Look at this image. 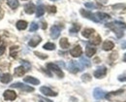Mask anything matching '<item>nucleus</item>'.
I'll use <instances>...</instances> for the list:
<instances>
[{"instance_id":"27","label":"nucleus","mask_w":126,"mask_h":102,"mask_svg":"<svg viewBox=\"0 0 126 102\" xmlns=\"http://www.w3.org/2000/svg\"><path fill=\"white\" fill-rule=\"evenodd\" d=\"M45 50H47V51H53L54 49H55V45L53 44V43H46L45 45H44V47H43Z\"/></svg>"},{"instance_id":"32","label":"nucleus","mask_w":126,"mask_h":102,"mask_svg":"<svg viewBox=\"0 0 126 102\" xmlns=\"http://www.w3.org/2000/svg\"><path fill=\"white\" fill-rule=\"evenodd\" d=\"M17 54V47H12L11 48V56L16 57Z\"/></svg>"},{"instance_id":"30","label":"nucleus","mask_w":126,"mask_h":102,"mask_svg":"<svg viewBox=\"0 0 126 102\" xmlns=\"http://www.w3.org/2000/svg\"><path fill=\"white\" fill-rule=\"evenodd\" d=\"M38 27H39V25H38L36 22H32L31 24H30L29 31H30V32H34V31H36V30L38 29Z\"/></svg>"},{"instance_id":"38","label":"nucleus","mask_w":126,"mask_h":102,"mask_svg":"<svg viewBox=\"0 0 126 102\" xmlns=\"http://www.w3.org/2000/svg\"><path fill=\"white\" fill-rule=\"evenodd\" d=\"M42 28H43V29H46V28H47V23H46V22H43V23H42Z\"/></svg>"},{"instance_id":"41","label":"nucleus","mask_w":126,"mask_h":102,"mask_svg":"<svg viewBox=\"0 0 126 102\" xmlns=\"http://www.w3.org/2000/svg\"><path fill=\"white\" fill-rule=\"evenodd\" d=\"M50 1H56V0H50Z\"/></svg>"},{"instance_id":"36","label":"nucleus","mask_w":126,"mask_h":102,"mask_svg":"<svg viewBox=\"0 0 126 102\" xmlns=\"http://www.w3.org/2000/svg\"><path fill=\"white\" fill-rule=\"evenodd\" d=\"M85 7H87V8H91V9L96 8V6H95L93 3H85Z\"/></svg>"},{"instance_id":"9","label":"nucleus","mask_w":126,"mask_h":102,"mask_svg":"<svg viewBox=\"0 0 126 102\" xmlns=\"http://www.w3.org/2000/svg\"><path fill=\"white\" fill-rule=\"evenodd\" d=\"M40 90H41V92H42L44 95H46V96H56V95H57L56 92H54L52 89H50V88L47 87V86H42V87L40 88Z\"/></svg>"},{"instance_id":"2","label":"nucleus","mask_w":126,"mask_h":102,"mask_svg":"<svg viewBox=\"0 0 126 102\" xmlns=\"http://www.w3.org/2000/svg\"><path fill=\"white\" fill-rule=\"evenodd\" d=\"M67 68L69 69V71H70L71 73H77V72H79L80 70H82L84 67H83L79 62H77V61H70L69 64H68V66H67Z\"/></svg>"},{"instance_id":"20","label":"nucleus","mask_w":126,"mask_h":102,"mask_svg":"<svg viewBox=\"0 0 126 102\" xmlns=\"http://www.w3.org/2000/svg\"><path fill=\"white\" fill-rule=\"evenodd\" d=\"M95 52H96V49H95V48H93V47H89V46L86 47L85 53H86L87 57H91L92 55H94Z\"/></svg>"},{"instance_id":"26","label":"nucleus","mask_w":126,"mask_h":102,"mask_svg":"<svg viewBox=\"0 0 126 102\" xmlns=\"http://www.w3.org/2000/svg\"><path fill=\"white\" fill-rule=\"evenodd\" d=\"M8 5L12 9H16L18 7V1L17 0H8Z\"/></svg>"},{"instance_id":"37","label":"nucleus","mask_w":126,"mask_h":102,"mask_svg":"<svg viewBox=\"0 0 126 102\" xmlns=\"http://www.w3.org/2000/svg\"><path fill=\"white\" fill-rule=\"evenodd\" d=\"M5 49H6V47H5L4 45L0 46V55H2V54L5 52Z\"/></svg>"},{"instance_id":"16","label":"nucleus","mask_w":126,"mask_h":102,"mask_svg":"<svg viewBox=\"0 0 126 102\" xmlns=\"http://www.w3.org/2000/svg\"><path fill=\"white\" fill-rule=\"evenodd\" d=\"M113 47H114V44L111 41H106L103 44V50L104 51H110V50H112Z\"/></svg>"},{"instance_id":"33","label":"nucleus","mask_w":126,"mask_h":102,"mask_svg":"<svg viewBox=\"0 0 126 102\" xmlns=\"http://www.w3.org/2000/svg\"><path fill=\"white\" fill-rule=\"evenodd\" d=\"M47 12L48 13H55L56 12V8L54 6H48L47 7Z\"/></svg>"},{"instance_id":"28","label":"nucleus","mask_w":126,"mask_h":102,"mask_svg":"<svg viewBox=\"0 0 126 102\" xmlns=\"http://www.w3.org/2000/svg\"><path fill=\"white\" fill-rule=\"evenodd\" d=\"M20 62H21V66L24 68L25 70H29V69L31 68V65H30L29 62H27V61H25V60H21Z\"/></svg>"},{"instance_id":"34","label":"nucleus","mask_w":126,"mask_h":102,"mask_svg":"<svg viewBox=\"0 0 126 102\" xmlns=\"http://www.w3.org/2000/svg\"><path fill=\"white\" fill-rule=\"evenodd\" d=\"M81 79H82V81H85V82L90 81V75H88V74H84V75H82Z\"/></svg>"},{"instance_id":"17","label":"nucleus","mask_w":126,"mask_h":102,"mask_svg":"<svg viewBox=\"0 0 126 102\" xmlns=\"http://www.w3.org/2000/svg\"><path fill=\"white\" fill-rule=\"evenodd\" d=\"M11 80H12V76H11L9 73H5V74H3L2 77H1V82H2L3 84H8V83L11 82Z\"/></svg>"},{"instance_id":"21","label":"nucleus","mask_w":126,"mask_h":102,"mask_svg":"<svg viewBox=\"0 0 126 102\" xmlns=\"http://www.w3.org/2000/svg\"><path fill=\"white\" fill-rule=\"evenodd\" d=\"M79 62H80V64H81L83 67H89V66L91 65V62H90L86 57H84V56H81V57H80Z\"/></svg>"},{"instance_id":"39","label":"nucleus","mask_w":126,"mask_h":102,"mask_svg":"<svg viewBox=\"0 0 126 102\" xmlns=\"http://www.w3.org/2000/svg\"><path fill=\"white\" fill-rule=\"evenodd\" d=\"M123 61H124V62H126V53L123 55Z\"/></svg>"},{"instance_id":"4","label":"nucleus","mask_w":126,"mask_h":102,"mask_svg":"<svg viewBox=\"0 0 126 102\" xmlns=\"http://www.w3.org/2000/svg\"><path fill=\"white\" fill-rule=\"evenodd\" d=\"M107 74V68L105 66H101V67L97 68L94 71V77L97 79H101L104 76H106Z\"/></svg>"},{"instance_id":"14","label":"nucleus","mask_w":126,"mask_h":102,"mask_svg":"<svg viewBox=\"0 0 126 102\" xmlns=\"http://www.w3.org/2000/svg\"><path fill=\"white\" fill-rule=\"evenodd\" d=\"M23 80H24L25 83H29V84H32V85H39L40 84V81L38 79H36L34 77H30V76L25 77Z\"/></svg>"},{"instance_id":"10","label":"nucleus","mask_w":126,"mask_h":102,"mask_svg":"<svg viewBox=\"0 0 126 102\" xmlns=\"http://www.w3.org/2000/svg\"><path fill=\"white\" fill-rule=\"evenodd\" d=\"M80 14H81L83 17H86V18H89V19L93 20V21H95V22H98L97 18H96V17H95V14H92V13L89 12V11H86V10L81 9V10H80Z\"/></svg>"},{"instance_id":"13","label":"nucleus","mask_w":126,"mask_h":102,"mask_svg":"<svg viewBox=\"0 0 126 102\" xmlns=\"http://www.w3.org/2000/svg\"><path fill=\"white\" fill-rule=\"evenodd\" d=\"M35 10H36L35 5H34L32 2H29L28 4H26V5L24 6V11H25V13H27V14H29V15L33 14V13L35 12Z\"/></svg>"},{"instance_id":"19","label":"nucleus","mask_w":126,"mask_h":102,"mask_svg":"<svg viewBox=\"0 0 126 102\" xmlns=\"http://www.w3.org/2000/svg\"><path fill=\"white\" fill-rule=\"evenodd\" d=\"M45 13V7L43 5H39L37 8H36V16L37 17H42Z\"/></svg>"},{"instance_id":"3","label":"nucleus","mask_w":126,"mask_h":102,"mask_svg":"<svg viewBox=\"0 0 126 102\" xmlns=\"http://www.w3.org/2000/svg\"><path fill=\"white\" fill-rule=\"evenodd\" d=\"M47 69H49L50 71L54 72L59 78H63V77H64L63 72L61 71V69L58 67L57 64H55V63H48V64L47 65Z\"/></svg>"},{"instance_id":"25","label":"nucleus","mask_w":126,"mask_h":102,"mask_svg":"<svg viewBox=\"0 0 126 102\" xmlns=\"http://www.w3.org/2000/svg\"><path fill=\"white\" fill-rule=\"evenodd\" d=\"M100 42H101V37H100V35H97V34L90 40V43L92 45H99Z\"/></svg>"},{"instance_id":"29","label":"nucleus","mask_w":126,"mask_h":102,"mask_svg":"<svg viewBox=\"0 0 126 102\" xmlns=\"http://www.w3.org/2000/svg\"><path fill=\"white\" fill-rule=\"evenodd\" d=\"M79 29H80V26H79V24H74V25L72 26V28L70 29V32H71V33H77Z\"/></svg>"},{"instance_id":"15","label":"nucleus","mask_w":126,"mask_h":102,"mask_svg":"<svg viewBox=\"0 0 126 102\" xmlns=\"http://www.w3.org/2000/svg\"><path fill=\"white\" fill-rule=\"evenodd\" d=\"M41 42V37L40 36H35V37H33L31 40L29 41V43H28V45L30 46V47H36L39 43Z\"/></svg>"},{"instance_id":"11","label":"nucleus","mask_w":126,"mask_h":102,"mask_svg":"<svg viewBox=\"0 0 126 102\" xmlns=\"http://www.w3.org/2000/svg\"><path fill=\"white\" fill-rule=\"evenodd\" d=\"M70 53H71V55L74 56V57H79V56L81 55V53H82V50H81L80 46H76V47H74V48L70 51Z\"/></svg>"},{"instance_id":"40","label":"nucleus","mask_w":126,"mask_h":102,"mask_svg":"<svg viewBox=\"0 0 126 102\" xmlns=\"http://www.w3.org/2000/svg\"><path fill=\"white\" fill-rule=\"evenodd\" d=\"M122 49H126V43H125V44H123V45H122Z\"/></svg>"},{"instance_id":"6","label":"nucleus","mask_w":126,"mask_h":102,"mask_svg":"<svg viewBox=\"0 0 126 102\" xmlns=\"http://www.w3.org/2000/svg\"><path fill=\"white\" fill-rule=\"evenodd\" d=\"M11 86H12V87L19 88V89H22V90H24V91H28V92H30V91H33V90H34L33 87L24 85V84H22V83H15V84H13Z\"/></svg>"},{"instance_id":"23","label":"nucleus","mask_w":126,"mask_h":102,"mask_svg":"<svg viewBox=\"0 0 126 102\" xmlns=\"http://www.w3.org/2000/svg\"><path fill=\"white\" fill-rule=\"evenodd\" d=\"M59 45H60V47H61L62 49H68L69 46H70V44H69L67 38H62V39L60 40V42H59Z\"/></svg>"},{"instance_id":"42","label":"nucleus","mask_w":126,"mask_h":102,"mask_svg":"<svg viewBox=\"0 0 126 102\" xmlns=\"http://www.w3.org/2000/svg\"><path fill=\"white\" fill-rule=\"evenodd\" d=\"M0 41H1V40H0Z\"/></svg>"},{"instance_id":"5","label":"nucleus","mask_w":126,"mask_h":102,"mask_svg":"<svg viewBox=\"0 0 126 102\" xmlns=\"http://www.w3.org/2000/svg\"><path fill=\"white\" fill-rule=\"evenodd\" d=\"M93 96H94L95 99H103L105 96H106V92L100 88V87H96L94 90H93Z\"/></svg>"},{"instance_id":"31","label":"nucleus","mask_w":126,"mask_h":102,"mask_svg":"<svg viewBox=\"0 0 126 102\" xmlns=\"http://www.w3.org/2000/svg\"><path fill=\"white\" fill-rule=\"evenodd\" d=\"M117 79H118V81H120V82H126V71L123 72L122 74H120V75L117 77Z\"/></svg>"},{"instance_id":"24","label":"nucleus","mask_w":126,"mask_h":102,"mask_svg":"<svg viewBox=\"0 0 126 102\" xmlns=\"http://www.w3.org/2000/svg\"><path fill=\"white\" fill-rule=\"evenodd\" d=\"M24 73H25V69L22 67V66L16 67V69H15V74H16V76H18V77L23 76V75H24Z\"/></svg>"},{"instance_id":"1","label":"nucleus","mask_w":126,"mask_h":102,"mask_svg":"<svg viewBox=\"0 0 126 102\" xmlns=\"http://www.w3.org/2000/svg\"><path fill=\"white\" fill-rule=\"evenodd\" d=\"M108 27H110V29H112L114 31V33L117 35L118 38H120L123 35V29L126 28V24L120 21H113L110 23H107L106 24Z\"/></svg>"},{"instance_id":"18","label":"nucleus","mask_w":126,"mask_h":102,"mask_svg":"<svg viewBox=\"0 0 126 102\" xmlns=\"http://www.w3.org/2000/svg\"><path fill=\"white\" fill-rule=\"evenodd\" d=\"M27 27V22L25 20H18L16 22V28L18 30H24Z\"/></svg>"},{"instance_id":"7","label":"nucleus","mask_w":126,"mask_h":102,"mask_svg":"<svg viewBox=\"0 0 126 102\" xmlns=\"http://www.w3.org/2000/svg\"><path fill=\"white\" fill-rule=\"evenodd\" d=\"M60 32H61V27L58 26V25H53L50 28V36L53 39L58 38V36L60 35Z\"/></svg>"},{"instance_id":"22","label":"nucleus","mask_w":126,"mask_h":102,"mask_svg":"<svg viewBox=\"0 0 126 102\" xmlns=\"http://www.w3.org/2000/svg\"><path fill=\"white\" fill-rule=\"evenodd\" d=\"M93 33H94V29H92V28H86V29H84V30L81 32L82 36L85 37V38H89Z\"/></svg>"},{"instance_id":"35","label":"nucleus","mask_w":126,"mask_h":102,"mask_svg":"<svg viewBox=\"0 0 126 102\" xmlns=\"http://www.w3.org/2000/svg\"><path fill=\"white\" fill-rule=\"evenodd\" d=\"M35 54H36L37 56H39L40 58H43V59H46L47 57V54H42V53H40V52H38V51H35Z\"/></svg>"},{"instance_id":"12","label":"nucleus","mask_w":126,"mask_h":102,"mask_svg":"<svg viewBox=\"0 0 126 102\" xmlns=\"http://www.w3.org/2000/svg\"><path fill=\"white\" fill-rule=\"evenodd\" d=\"M95 17L97 18L98 22L99 21H103V20H107V19H110V17L108 14H105V13H102V12H98L95 14Z\"/></svg>"},{"instance_id":"8","label":"nucleus","mask_w":126,"mask_h":102,"mask_svg":"<svg viewBox=\"0 0 126 102\" xmlns=\"http://www.w3.org/2000/svg\"><path fill=\"white\" fill-rule=\"evenodd\" d=\"M3 97H4V99L5 100H15L16 98V94L15 91H13V90H6L5 92H4V94H3Z\"/></svg>"}]
</instances>
